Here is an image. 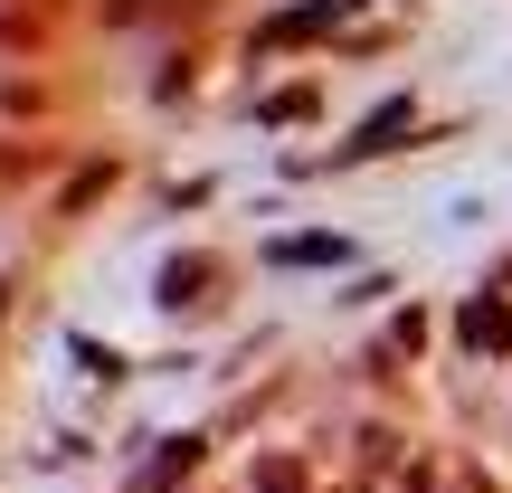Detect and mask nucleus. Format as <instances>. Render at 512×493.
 <instances>
[{"label": "nucleus", "instance_id": "obj_1", "mask_svg": "<svg viewBox=\"0 0 512 493\" xmlns=\"http://www.w3.org/2000/svg\"><path fill=\"white\" fill-rule=\"evenodd\" d=\"M465 332H475V342H494V351H503V342H512V313H503V304H475V313H465Z\"/></svg>", "mask_w": 512, "mask_h": 493}]
</instances>
